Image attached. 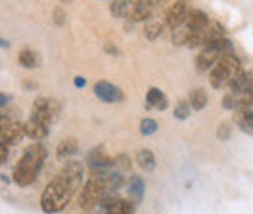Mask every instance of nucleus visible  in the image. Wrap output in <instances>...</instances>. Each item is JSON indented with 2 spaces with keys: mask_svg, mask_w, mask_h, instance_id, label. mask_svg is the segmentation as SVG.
I'll return each mask as SVG.
<instances>
[{
  "mask_svg": "<svg viewBox=\"0 0 253 214\" xmlns=\"http://www.w3.org/2000/svg\"><path fill=\"white\" fill-rule=\"evenodd\" d=\"M45 160H47V148L43 144H39V140H35V144H30L24 156L20 158V162L16 164L12 181L20 187H28V185L35 183Z\"/></svg>",
  "mask_w": 253,
  "mask_h": 214,
  "instance_id": "obj_2",
  "label": "nucleus"
},
{
  "mask_svg": "<svg viewBox=\"0 0 253 214\" xmlns=\"http://www.w3.org/2000/svg\"><path fill=\"white\" fill-rule=\"evenodd\" d=\"M24 130H26V136L32 138L33 142H35V140H43V138H47V134H49V127H47L45 123L33 119V117H30L28 121L24 123Z\"/></svg>",
  "mask_w": 253,
  "mask_h": 214,
  "instance_id": "obj_14",
  "label": "nucleus"
},
{
  "mask_svg": "<svg viewBox=\"0 0 253 214\" xmlns=\"http://www.w3.org/2000/svg\"><path fill=\"white\" fill-rule=\"evenodd\" d=\"M166 28H168L166 18L160 20V18H154V16H152V18H148L146 24H144V35H146L148 41H154V39L162 37V33H164Z\"/></svg>",
  "mask_w": 253,
  "mask_h": 214,
  "instance_id": "obj_15",
  "label": "nucleus"
},
{
  "mask_svg": "<svg viewBox=\"0 0 253 214\" xmlns=\"http://www.w3.org/2000/svg\"><path fill=\"white\" fill-rule=\"evenodd\" d=\"M94 92L103 103H119V101H123V97H125L123 92H121L117 86H113V84L107 82V80H99V82H95Z\"/></svg>",
  "mask_w": 253,
  "mask_h": 214,
  "instance_id": "obj_8",
  "label": "nucleus"
},
{
  "mask_svg": "<svg viewBox=\"0 0 253 214\" xmlns=\"http://www.w3.org/2000/svg\"><path fill=\"white\" fill-rule=\"evenodd\" d=\"M234 123L246 134H253V107L234 109Z\"/></svg>",
  "mask_w": 253,
  "mask_h": 214,
  "instance_id": "obj_11",
  "label": "nucleus"
},
{
  "mask_svg": "<svg viewBox=\"0 0 253 214\" xmlns=\"http://www.w3.org/2000/svg\"><path fill=\"white\" fill-rule=\"evenodd\" d=\"M8 99H10V97H8L6 93H2V92H0V109H2V107H4L6 103H8Z\"/></svg>",
  "mask_w": 253,
  "mask_h": 214,
  "instance_id": "obj_31",
  "label": "nucleus"
},
{
  "mask_svg": "<svg viewBox=\"0 0 253 214\" xmlns=\"http://www.w3.org/2000/svg\"><path fill=\"white\" fill-rule=\"evenodd\" d=\"M230 92L238 93V92H248L253 90V72H246V70H240L228 84Z\"/></svg>",
  "mask_w": 253,
  "mask_h": 214,
  "instance_id": "obj_13",
  "label": "nucleus"
},
{
  "mask_svg": "<svg viewBox=\"0 0 253 214\" xmlns=\"http://www.w3.org/2000/svg\"><path fill=\"white\" fill-rule=\"evenodd\" d=\"M138 0H113V4L109 6V12L113 18H121V20H128L136 8Z\"/></svg>",
  "mask_w": 253,
  "mask_h": 214,
  "instance_id": "obj_12",
  "label": "nucleus"
},
{
  "mask_svg": "<svg viewBox=\"0 0 253 214\" xmlns=\"http://www.w3.org/2000/svg\"><path fill=\"white\" fill-rule=\"evenodd\" d=\"M76 152H78V142L74 138H64L63 142L59 144V148H57V158L61 162H66V160H70Z\"/></svg>",
  "mask_w": 253,
  "mask_h": 214,
  "instance_id": "obj_19",
  "label": "nucleus"
},
{
  "mask_svg": "<svg viewBox=\"0 0 253 214\" xmlns=\"http://www.w3.org/2000/svg\"><path fill=\"white\" fill-rule=\"evenodd\" d=\"M53 16H55V22H57V26H64V22H66V14L63 12V8H55Z\"/></svg>",
  "mask_w": 253,
  "mask_h": 214,
  "instance_id": "obj_27",
  "label": "nucleus"
},
{
  "mask_svg": "<svg viewBox=\"0 0 253 214\" xmlns=\"http://www.w3.org/2000/svg\"><path fill=\"white\" fill-rule=\"evenodd\" d=\"M82 185L72 181L70 177H66L64 173L59 171V175L49 181L45 187L43 195H41V209L43 213H61L64 207L72 201L74 193L80 189Z\"/></svg>",
  "mask_w": 253,
  "mask_h": 214,
  "instance_id": "obj_1",
  "label": "nucleus"
},
{
  "mask_svg": "<svg viewBox=\"0 0 253 214\" xmlns=\"http://www.w3.org/2000/svg\"><path fill=\"white\" fill-rule=\"evenodd\" d=\"M24 136H26L24 125H22V123L12 121L6 128H4V132H2V136H0V142H4V144H8V146H16V144L22 142Z\"/></svg>",
  "mask_w": 253,
  "mask_h": 214,
  "instance_id": "obj_10",
  "label": "nucleus"
},
{
  "mask_svg": "<svg viewBox=\"0 0 253 214\" xmlns=\"http://www.w3.org/2000/svg\"><path fill=\"white\" fill-rule=\"evenodd\" d=\"M228 51H232V43L224 37L222 41H216V43H211V45H205V47H201V53L197 55V70L201 72V74H205V72H209L216 61L220 59L224 53H228Z\"/></svg>",
  "mask_w": 253,
  "mask_h": 214,
  "instance_id": "obj_5",
  "label": "nucleus"
},
{
  "mask_svg": "<svg viewBox=\"0 0 253 214\" xmlns=\"http://www.w3.org/2000/svg\"><path fill=\"white\" fill-rule=\"evenodd\" d=\"M111 2H113V0H111Z\"/></svg>",
  "mask_w": 253,
  "mask_h": 214,
  "instance_id": "obj_34",
  "label": "nucleus"
},
{
  "mask_svg": "<svg viewBox=\"0 0 253 214\" xmlns=\"http://www.w3.org/2000/svg\"><path fill=\"white\" fill-rule=\"evenodd\" d=\"M207 101H209V97H207V92H205L203 88H195V90L189 93V103L195 111L205 109V107H207Z\"/></svg>",
  "mask_w": 253,
  "mask_h": 214,
  "instance_id": "obj_21",
  "label": "nucleus"
},
{
  "mask_svg": "<svg viewBox=\"0 0 253 214\" xmlns=\"http://www.w3.org/2000/svg\"><path fill=\"white\" fill-rule=\"evenodd\" d=\"M216 136H218L220 140H228V138H230V125H226V123H224V125H220V127H218Z\"/></svg>",
  "mask_w": 253,
  "mask_h": 214,
  "instance_id": "obj_26",
  "label": "nucleus"
},
{
  "mask_svg": "<svg viewBox=\"0 0 253 214\" xmlns=\"http://www.w3.org/2000/svg\"><path fill=\"white\" fill-rule=\"evenodd\" d=\"M222 105L226 107V109H230V111H234L236 109V95L230 92L226 97H224V101H222Z\"/></svg>",
  "mask_w": 253,
  "mask_h": 214,
  "instance_id": "obj_25",
  "label": "nucleus"
},
{
  "mask_svg": "<svg viewBox=\"0 0 253 214\" xmlns=\"http://www.w3.org/2000/svg\"><path fill=\"white\" fill-rule=\"evenodd\" d=\"M146 105L148 109H158V111H164L168 107V97L166 93L158 90V88H150L148 93H146Z\"/></svg>",
  "mask_w": 253,
  "mask_h": 214,
  "instance_id": "obj_16",
  "label": "nucleus"
},
{
  "mask_svg": "<svg viewBox=\"0 0 253 214\" xmlns=\"http://www.w3.org/2000/svg\"><path fill=\"white\" fill-rule=\"evenodd\" d=\"M107 191V185L105 179L97 173H92L88 177V181L82 185V191H80V199H78V205L82 211H92L94 207H99L101 199H103V193Z\"/></svg>",
  "mask_w": 253,
  "mask_h": 214,
  "instance_id": "obj_4",
  "label": "nucleus"
},
{
  "mask_svg": "<svg viewBox=\"0 0 253 214\" xmlns=\"http://www.w3.org/2000/svg\"><path fill=\"white\" fill-rule=\"evenodd\" d=\"M115 168H117L119 171H128V170H130V160L126 158L125 154L117 156V158H115Z\"/></svg>",
  "mask_w": 253,
  "mask_h": 214,
  "instance_id": "obj_24",
  "label": "nucleus"
},
{
  "mask_svg": "<svg viewBox=\"0 0 253 214\" xmlns=\"http://www.w3.org/2000/svg\"><path fill=\"white\" fill-rule=\"evenodd\" d=\"M189 10H191L189 0H175V2L168 8V12H166V24H168V28L173 30V28L181 26V24L187 20Z\"/></svg>",
  "mask_w": 253,
  "mask_h": 214,
  "instance_id": "obj_7",
  "label": "nucleus"
},
{
  "mask_svg": "<svg viewBox=\"0 0 253 214\" xmlns=\"http://www.w3.org/2000/svg\"><path fill=\"white\" fill-rule=\"evenodd\" d=\"M156 130H158V123L154 121V119H142L140 121V132L142 134L148 136V134H154Z\"/></svg>",
  "mask_w": 253,
  "mask_h": 214,
  "instance_id": "obj_23",
  "label": "nucleus"
},
{
  "mask_svg": "<svg viewBox=\"0 0 253 214\" xmlns=\"http://www.w3.org/2000/svg\"><path fill=\"white\" fill-rule=\"evenodd\" d=\"M72 0H61V4H70Z\"/></svg>",
  "mask_w": 253,
  "mask_h": 214,
  "instance_id": "obj_33",
  "label": "nucleus"
},
{
  "mask_svg": "<svg viewBox=\"0 0 253 214\" xmlns=\"http://www.w3.org/2000/svg\"><path fill=\"white\" fill-rule=\"evenodd\" d=\"M240 70H242V62H240V59H238L232 51L224 53L220 59L216 61V64L209 70L211 86H212L214 90L226 88V86L230 84V80H232Z\"/></svg>",
  "mask_w": 253,
  "mask_h": 214,
  "instance_id": "obj_3",
  "label": "nucleus"
},
{
  "mask_svg": "<svg viewBox=\"0 0 253 214\" xmlns=\"http://www.w3.org/2000/svg\"><path fill=\"white\" fill-rule=\"evenodd\" d=\"M12 123V119L8 117V115H4V113H0V136H2V132H4V128L8 127Z\"/></svg>",
  "mask_w": 253,
  "mask_h": 214,
  "instance_id": "obj_29",
  "label": "nucleus"
},
{
  "mask_svg": "<svg viewBox=\"0 0 253 214\" xmlns=\"http://www.w3.org/2000/svg\"><path fill=\"white\" fill-rule=\"evenodd\" d=\"M191 113V103L189 101H177L175 109H173V117L179 121H185Z\"/></svg>",
  "mask_w": 253,
  "mask_h": 214,
  "instance_id": "obj_22",
  "label": "nucleus"
},
{
  "mask_svg": "<svg viewBox=\"0 0 253 214\" xmlns=\"http://www.w3.org/2000/svg\"><path fill=\"white\" fill-rule=\"evenodd\" d=\"M18 62H20V66H24L28 70H33V68H39L41 59H39V55L33 49H22L18 53Z\"/></svg>",
  "mask_w": 253,
  "mask_h": 214,
  "instance_id": "obj_18",
  "label": "nucleus"
},
{
  "mask_svg": "<svg viewBox=\"0 0 253 214\" xmlns=\"http://www.w3.org/2000/svg\"><path fill=\"white\" fill-rule=\"evenodd\" d=\"M209 22H211V20H209V16H207L203 10H189V16H187V20L181 24V28L185 30L187 39H189V35L201 31L203 28H207Z\"/></svg>",
  "mask_w": 253,
  "mask_h": 214,
  "instance_id": "obj_9",
  "label": "nucleus"
},
{
  "mask_svg": "<svg viewBox=\"0 0 253 214\" xmlns=\"http://www.w3.org/2000/svg\"><path fill=\"white\" fill-rule=\"evenodd\" d=\"M8 160V144L0 142V166H4Z\"/></svg>",
  "mask_w": 253,
  "mask_h": 214,
  "instance_id": "obj_28",
  "label": "nucleus"
},
{
  "mask_svg": "<svg viewBox=\"0 0 253 214\" xmlns=\"http://www.w3.org/2000/svg\"><path fill=\"white\" fill-rule=\"evenodd\" d=\"M144 189H146V185H144V179H142L140 175H132V177H130V181H128V197H130L136 205L144 199Z\"/></svg>",
  "mask_w": 253,
  "mask_h": 214,
  "instance_id": "obj_17",
  "label": "nucleus"
},
{
  "mask_svg": "<svg viewBox=\"0 0 253 214\" xmlns=\"http://www.w3.org/2000/svg\"><path fill=\"white\" fill-rule=\"evenodd\" d=\"M136 164L144 170V171H152L154 168H156V158H154V154L150 152V150H138L136 154Z\"/></svg>",
  "mask_w": 253,
  "mask_h": 214,
  "instance_id": "obj_20",
  "label": "nucleus"
},
{
  "mask_svg": "<svg viewBox=\"0 0 253 214\" xmlns=\"http://www.w3.org/2000/svg\"><path fill=\"white\" fill-rule=\"evenodd\" d=\"M0 47H2V49H8V47H10V43H8L6 39H0Z\"/></svg>",
  "mask_w": 253,
  "mask_h": 214,
  "instance_id": "obj_32",
  "label": "nucleus"
},
{
  "mask_svg": "<svg viewBox=\"0 0 253 214\" xmlns=\"http://www.w3.org/2000/svg\"><path fill=\"white\" fill-rule=\"evenodd\" d=\"M59 115H61V103L55 97H37L33 101V119H37V121L45 123L47 127H51V125H55V123L59 121Z\"/></svg>",
  "mask_w": 253,
  "mask_h": 214,
  "instance_id": "obj_6",
  "label": "nucleus"
},
{
  "mask_svg": "<svg viewBox=\"0 0 253 214\" xmlns=\"http://www.w3.org/2000/svg\"><path fill=\"white\" fill-rule=\"evenodd\" d=\"M74 86H76V88H84V86H86V80L80 78V76H76V78H74Z\"/></svg>",
  "mask_w": 253,
  "mask_h": 214,
  "instance_id": "obj_30",
  "label": "nucleus"
}]
</instances>
